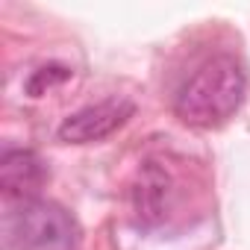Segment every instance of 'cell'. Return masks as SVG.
Instances as JSON below:
<instances>
[{
    "instance_id": "obj_5",
    "label": "cell",
    "mask_w": 250,
    "mask_h": 250,
    "mask_svg": "<svg viewBox=\"0 0 250 250\" xmlns=\"http://www.w3.org/2000/svg\"><path fill=\"white\" fill-rule=\"evenodd\" d=\"M68 74H71V71H68V68H62V65H50V68H42V71H36V74L30 77L27 88H30V94H33V97H39V94L44 91V85L50 88L53 83H62Z\"/></svg>"
},
{
    "instance_id": "obj_2",
    "label": "cell",
    "mask_w": 250,
    "mask_h": 250,
    "mask_svg": "<svg viewBox=\"0 0 250 250\" xmlns=\"http://www.w3.org/2000/svg\"><path fill=\"white\" fill-rule=\"evenodd\" d=\"M9 232L18 250H77V224L53 200L27 197L9 215Z\"/></svg>"
},
{
    "instance_id": "obj_4",
    "label": "cell",
    "mask_w": 250,
    "mask_h": 250,
    "mask_svg": "<svg viewBox=\"0 0 250 250\" xmlns=\"http://www.w3.org/2000/svg\"><path fill=\"white\" fill-rule=\"evenodd\" d=\"M44 177L47 171L33 150H6L3 159H0V183H3L6 194H15L21 200L39 191Z\"/></svg>"
},
{
    "instance_id": "obj_3",
    "label": "cell",
    "mask_w": 250,
    "mask_h": 250,
    "mask_svg": "<svg viewBox=\"0 0 250 250\" xmlns=\"http://www.w3.org/2000/svg\"><path fill=\"white\" fill-rule=\"evenodd\" d=\"M133 103L124 97H109L100 103H91L74 115H68L59 124V139L68 145H88V142H100L106 136H112L118 127L127 124V118L133 115Z\"/></svg>"
},
{
    "instance_id": "obj_1",
    "label": "cell",
    "mask_w": 250,
    "mask_h": 250,
    "mask_svg": "<svg viewBox=\"0 0 250 250\" xmlns=\"http://www.w3.org/2000/svg\"><path fill=\"white\" fill-rule=\"evenodd\" d=\"M244 94H247L244 65L229 53H218L206 59L183 83L174 109L180 121L191 124V127H218L241 106Z\"/></svg>"
}]
</instances>
